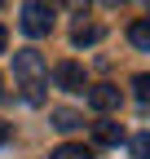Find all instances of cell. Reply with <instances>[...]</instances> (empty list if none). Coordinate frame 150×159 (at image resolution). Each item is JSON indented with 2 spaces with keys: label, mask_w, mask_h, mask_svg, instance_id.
<instances>
[{
  "label": "cell",
  "mask_w": 150,
  "mask_h": 159,
  "mask_svg": "<svg viewBox=\"0 0 150 159\" xmlns=\"http://www.w3.org/2000/svg\"><path fill=\"white\" fill-rule=\"evenodd\" d=\"M49 27H53V5L49 0H27L22 5V31L31 40H40V35H49Z\"/></svg>",
  "instance_id": "1"
},
{
  "label": "cell",
  "mask_w": 150,
  "mask_h": 159,
  "mask_svg": "<svg viewBox=\"0 0 150 159\" xmlns=\"http://www.w3.org/2000/svg\"><path fill=\"white\" fill-rule=\"evenodd\" d=\"M13 75L22 80V84H31V80H44V57L35 49H18L13 53Z\"/></svg>",
  "instance_id": "2"
},
{
  "label": "cell",
  "mask_w": 150,
  "mask_h": 159,
  "mask_svg": "<svg viewBox=\"0 0 150 159\" xmlns=\"http://www.w3.org/2000/svg\"><path fill=\"white\" fill-rule=\"evenodd\" d=\"M53 80H58V89H66V93H84V66L71 62V57L53 66Z\"/></svg>",
  "instance_id": "3"
},
{
  "label": "cell",
  "mask_w": 150,
  "mask_h": 159,
  "mask_svg": "<svg viewBox=\"0 0 150 159\" xmlns=\"http://www.w3.org/2000/svg\"><path fill=\"white\" fill-rule=\"evenodd\" d=\"M88 106L102 111V115L115 111V106H119V89H115V84H93V89H88Z\"/></svg>",
  "instance_id": "4"
},
{
  "label": "cell",
  "mask_w": 150,
  "mask_h": 159,
  "mask_svg": "<svg viewBox=\"0 0 150 159\" xmlns=\"http://www.w3.org/2000/svg\"><path fill=\"white\" fill-rule=\"evenodd\" d=\"M93 142L97 146H119L124 142V128L115 124V119H97V124H93Z\"/></svg>",
  "instance_id": "5"
},
{
  "label": "cell",
  "mask_w": 150,
  "mask_h": 159,
  "mask_svg": "<svg viewBox=\"0 0 150 159\" xmlns=\"http://www.w3.org/2000/svg\"><path fill=\"white\" fill-rule=\"evenodd\" d=\"M128 40H133L137 49H146V53H150V18H137V22L128 27Z\"/></svg>",
  "instance_id": "6"
},
{
  "label": "cell",
  "mask_w": 150,
  "mask_h": 159,
  "mask_svg": "<svg viewBox=\"0 0 150 159\" xmlns=\"http://www.w3.org/2000/svg\"><path fill=\"white\" fill-rule=\"evenodd\" d=\"M71 40H75L80 49H84V44H97V40H102V27H93V22H80V27L71 31Z\"/></svg>",
  "instance_id": "7"
},
{
  "label": "cell",
  "mask_w": 150,
  "mask_h": 159,
  "mask_svg": "<svg viewBox=\"0 0 150 159\" xmlns=\"http://www.w3.org/2000/svg\"><path fill=\"white\" fill-rule=\"evenodd\" d=\"M49 159H93V150L88 146H75V142H66V146H58Z\"/></svg>",
  "instance_id": "8"
},
{
  "label": "cell",
  "mask_w": 150,
  "mask_h": 159,
  "mask_svg": "<svg viewBox=\"0 0 150 159\" xmlns=\"http://www.w3.org/2000/svg\"><path fill=\"white\" fill-rule=\"evenodd\" d=\"M84 119L75 115V111H53V128H62V133H71V128H80Z\"/></svg>",
  "instance_id": "9"
},
{
  "label": "cell",
  "mask_w": 150,
  "mask_h": 159,
  "mask_svg": "<svg viewBox=\"0 0 150 159\" xmlns=\"http://www.w3.org/2000/svg\"><path fill=\"white\" fill-rule=\"evenodd\" d=\"M133 159H150V133H137L133 137Z\"/></svg>",
  "instance_id": "10"
},
{
  "label": "cell",
  "mask_w": 150,
  "mask_h": 159,
  "mask_svg": "<svg viewBox=\"0 0 150 159\" xmlns=\"http://www.w3.org/2000/svg\"><path fill=\"white\" fill-rule=\"evenodd\" d=\"M133 89H137V97H141V102L150 106V75H137V80H133Z\"/></svg>",
  "instance_id": "11"
},
{
  "label": "cell",
  "mask_w": 150,
  "mask_h": 159,
  "mask_svg": "<svg viewBox=\"0 0 150 159\" xmlns=\"http://www.w3.org/2000/svg\"><path fill=\"white\" fill-rule=\"evenodd\" d=\"M66 9H88V0H62Z\"/></svg>",
  "instance_id": "12"
},
{
  "label": "cell",
  "mask_w": 150,
  "mask_h": 159,
  "mask_svg": "<svg viewBox=\"0 0 150 159\" xmlns=\"http://www.w3.org/2000/svg\"><path fill=\"white\" fill-rule=\"evenodd\" d=\"M5 142H9V124L0 119V146H5Z\"/></svg>",
  "instance_id": "13"
},
{
  "label": "cell",
  "mask_w": 150,
  "mask_h": 159,
  "mask_svg": "<svg viewBox=\"0 0 150 159\" xmlns=\"http://www.w3.org/2000/svg\"><path fill=\"white\" fill-rule=\"evenodd\" d=\"M5 44H9V31H5V27H0V53H5Z\"/></svg>",
  "instance_id": "14"
},
{
  "label": "cell",
  "mask_w": 150,
  "mask_h": 159,
  "mask_svg": "<svg viewBox=\"0 0 150 159\" xmlns=\"http://www.w3.org/2000/svg\"><path fill=\"white\" fill-rule=\"evenodd\" d=\"M106 5H124V0H106Z\"/></svg>",
  "instance_id": "15"
}]
</instances>
